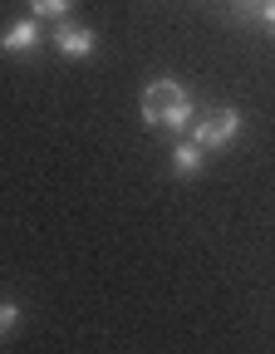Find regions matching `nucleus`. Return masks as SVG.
Returning <instances> with one entry per match:
<instances>
[{"mask_svg": "<svg viewBox=\"0 0 275 354\" xmlns=\"http://www.w3.org/2000/svg\"><path fill=\"white\" fill-rule=\"evenodd\" d=\"M15 320H20V310L6 300V305H0V335H10V330H15Z\"/></svg>", "mask_w": 275, "mask_h": 354, "instance_id": "obj_7", "label": "nucleus"}, {"mask_svg": "<svg viewBox=\"0 0 275 354\" xmlns=\"http://www.w3.org/2000/svg\"><path fill=\"white\" fill-rule=\"evenodd\" d=\"M236 133H241V113L236 109H207L202 118H192V143H202L207 153L231 148Z\"/></svg>", "mask_w": 275, "mask_h": 354, "instance_id": "obj_2", "label": "nucleus"}, {"mask_svg": "<svg viewBox=\"0 0 275 354\" xmlns=\"http://www.w3.org/2000/svg\"><path fill=\"white\" fill-rule=\"evenodd\" d=\"M55 50L64 55V59H88L99 50V39H94V30H84V25H69V20H59L55 25Z\"/></svg>", "mask_w": 275, "mask_h": 354, "instance_id": "obj_3", "label": "nucleus"}, {"mask_svg": "<svg viewBox=\"0 0 275 354\" xmlns=\"http://www.w3.org/2000/svg\"><path fill=\"white\" fill-rule=\"evenodd\" d=\"M202 158H207V148H202V143H192V138L172 143V172H177V177H192V172L202 167Z\"/></svg>", "mask_w": 275, "mask_h": 354, "instance_id": "obj_5", "label": "nucleus"}, {"mask_svg": "<svg viewBox=\"0 0 275 354\" xmlns=\"http://www.w3.org/2000/svg\"><path fill=\"white\" fill-rule=\"evenodd\" d=\"M39 44V20H15L6 35H0V50L6 55H30Z\"/></svg>", "mask_w": 275, "mask_h": 354, "instance_id": "obj_4", "label": "nucleus"}, {"mask_svg": "<svg viewBox=\"0 0 275 354\" xmlns=\"http://www.w3.org/2000/svg\"><path fill=\"white\" fill-rule=\"evenodd\" d=\"M69 6H74V0H30L35 20H64V15H69Z\"/></svg>", "mask_w": 275, "mask_h": 354, "instance_id": "obj_6", "label": "nucleus"}, {"mask_svg": "<svg viewBox=\"0 0 275 354\" xmlns=\"http://www.w3.org/2000/svg\"><path fill=\"white\" fill-rule=\"evenodd\" d=\"M265 25H270V35H275V0H265Z\"/></svg>", "mask_w": 275, "mask_h": 354, "instance_id": "obj_8", "label": "nucleus"}, {"mask_svg": "<svg viewBox=\"0 0 275 354\" xmlns=\"http://www.w3.org/2000/svg\"><path fill=\"white\" fill-rule=\"evenodd\" d=\"M192 118H197L192 94H187L177 79H153V84L143 88V123H148V128L177 133V128H192Z\"/></svg>", "mask_w": 275, "mask_h": 354, "instance_id": "obj_1", "label": "nucleus"}]
</instances>
